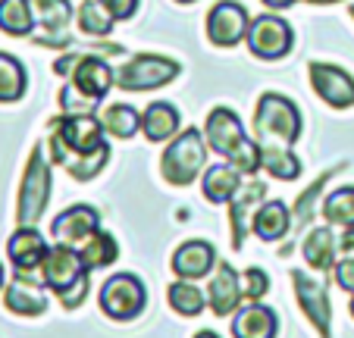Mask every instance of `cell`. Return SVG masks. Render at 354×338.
<instances>
[{
  "label": "cell",
  "instance_id": "6da1fadb",
  "mask_svg": "<svg viewBox=\"0 0 354 338\" xmlns=\"http://www.w3.org/2000/svg\"><path fill=\"white\" fill-rule=\"evenodd\" d=\"M50 157L57 166H66L73 179H94L110 157V147L104 141V122L94 113L60 116L50 129Z\"/></svg>",
  "mask_w": 354,
  "mask_h": 338
},
{
  "label": "cell",
  "instance_id": "7a4b0ae2",
  "mask_svg": "<svg viewBox=\"0 0 354 338\" xmlns=\"http://www.w3.org/2000/svg\"><path fill=\"white\" fill-rule=\"evenodd\" d=\"M204 138H207L210 147H214L216 153H223L239 173L254 176L257 169H261V144H254V141L248 138L239 116H235L232 110H226V106H216L207 116Z\"/></svg>",
  "mask_w": 354,
  "mask_h": 338
},
{
  "label": "cell",
  "instance_id": "3957f363",
  "mask_svg": "<svg viewBox=\"0 0 354 338\" xmlns=\"http://www.w3.org/2000/svg\"><path fill=\"white\" fill-rule=\"evenodd\" d=\"M41 279L50 292H57V298L63 301V307H79L85 301L88 292V266L82 260L79 247L57 245L47 251L44 263H41Z\"/></svg>",
  "mask_w": 354,
  "mask_h": 338
},
{
  "label": "cell",
  "instance_id": "277c9868",
  "mask_svg": "<svg viewBox=\"0 0 354 338\" xmlns=\"http://www.w3.org/2000/svg\"><path fill=\"white\" fill-rule=\"evenodd\" d=\"M254 135L261 144H273V147H292L301 135V113L282 94H263L257 104V116H254Z\"/></svg>",
  "mask_w": 354,
  "mask_h": 338
},
{
  "label": "cell",
  "instance_id": "5b68a950",
  "mask_svg": "<svg viewBox=\"0 0 354 338\" xmlns=\"http://www.w3.org/2000/svg\"><path fill=\"white\" fill-rule=\"evenodd\" d=\"M50 200V166L44 160V147L35 144L28 157L26 176L19 188V207H16V223L19 225H38Z\"/></svg>",
  "mask_w": 354,
  "mask_h": 338
},
{
  "label": "cell",
  "instance_id": "8992f818",
  "mask_svg": "<svg viewBox=\"0 0 354 338\" xmlns=\"http://www.w3.org/2000/svg\"><path fill=\"white\" fill-rule=\"evenodd\" d=\"M204 141L207 138H201L198 129H185V132L163 151L160 166H163V179H167L169 185L185 188L198 179L201 166H204V160H207V147H204Z\"/></svg>",
  "mask_w": 354,
  "mask_h": 338
},
{
  "label": "cell",
  "instance_id": "52a82bcc",
  "mask_svg": "<svg viewBox=\"0 0 354 338\" xmlns=\"http://www.w3.org/2000/svg\"><path fill=\"white\" fill-rule=\"evenodd\" d=\"M147 304V292L141 279L132 272H116L100 288V310L110 319H135Z\"/></svg>",
  "mask_w": 354,
  "mask_h": 338
},
{
  "label": "cell",
  "instance_id": "ba28073f",
  "mask_svg": "<svg viewBox=\"0 0 354 338\" xmlns=\"http://www.w3.org/2000/svg\"><path fill=\"white\" fill-rule=\"evenodd\" d=\"M179 75V66L167 57H151V53H138L126 66H120L116 73V85L122 91H132V94H141V91H151V88H160L167 82H173Z\"/></svg>",
  "mask_w": 354,
  "mask_h": 338
},
{
  "label": "cell",
  "instance_id": "9c48e42d",
  "mask_svg": "<svg viewBox=\"0 0 354 338\" xmlns=\"http://www.w3.org/2000/svg\"><path fill=\"white\" fill-rule=\"evenodd\" d=\"M248 47L257 53L261 60H279L292 50V28L279 16H257L248 26Z\"/></svg>",
  "mask_w": 354,
  "mask_h": 338
},
{
  "label": "cell",
  "instance_id": "30bf717a",
  "mask_svg": "<svg viewBox=\"0 0 354 338\" xmlns=\"http://www.w3.org/2000/svg\"><path fill=\"white\" fill-rule=\"evenodd\" d=\"M248 26H251L248 10L241 3H235V0H223L207 16V38L216 47H232L248 35Z\"/></svg>",
  "mask_w": 354,
  "mask_h": 338
},
{
  "label": "cell",
  "instance_id": "8fae6325",
  "mask_svg": "<svg viewBox=\"0 0 354 338\" xmlns=\"http://www.w3.org/2000/svg\"><path fill=\"white\" fill-rule=\"evenodd\" d=\"M57 245H66V247H82L94 232H100V213L88 204H75L69 210H63L60 216L54 219L50 225Z\"/></svg>",
  "mask_w": 354,
  "mask_h": 338
},
{
  "label": "cell",
  "instance_id": "7c38bea8",
  "mask_svg": "<svg viewBox=\"0 0 354 338\" xmlns=\"http://www.w3.org/2000/svg\"><path fill=\"white\" fill-rule=\"evenodd\" d=\"M292 282H295V294H298V304L304 310V317L317 326L323 338H329V317H333V307L326 298V282L320 279H310L308 272L292 270Z\"/></svg>",
  "mask_w": 354,
  "mask_h": 338
},
{
  "label": "cell",
  "instance_id": "4fadbf2b",
  "mask_svg": "<svg viewBox=\"0 0 354 338\" xmlns=\"http://www.w3.org/2000/svg\"><path fill=\"white\" fill-rule=\"evenodd\" d=\"M32 10H35V22H41V28H44V32L35 38L38 44H47V47L73 44V38H69V32H66L73 10H69L66 0H32Z\"/></svg>",
  "mask_w": 354,
  "mask_h": 338
},
{
  "label": "cell",
  "instance_id": "5bb4252c",
  "mask_svg": "<svg viewBox=\"0 0 354 338\" xmlns=\"http://www.w3.org/2000/svg\"><path fill=\"white\" fill-rule=\"evenodd\" d=\"M310 82L314 91L335 110H345L354 104V79L339 66H326V63H310Z\"/></svg>",
  "mask_w": 354,
  "mask_h": 338
},
{
  "label": "cell",
  "instance_id": "9a60e30c",
  "mask_svg": "<svg viewBox=\"0 0 354 338\" xmlns=\"http://www.w3.org/2000/svg\"><path fill=\"white\" fill-rule=\"evenodd\" d=\"M47 251H50V247H47V241L41 238V232L35 225H19L7 241V254H10V260H13L19 276H28L35 266L44 263Z\"/></svg>",
  "mask_w": 354,
  "mask_h": 338
},
{
  "label": "cell",
  "instance_id": "2e32d148",
  "mask_svg": "<svg viewBox=\"0 0 354 338\" xmlns=\"http://www.w3.org/2000/svg\"><path fill=\"white\" fill-rule=\"evenodd\" d=\"M113 82H116V73L100 57H79V63L73 69V85L82 94H88L91 100H97V104L107 97Z\"/></svg>",
  "mask_w": 354,
  "mask_h": 338
},
{
  "label": "cell",
  "instance_id": "e0dca14e",
  "mask_svg": "<svg viewBox=\"0 0 354 338\" xmlns=\"http://www.w3.org/2000/svg\"><path fill=\"white\" fill-rule=\"evenodd\" d=\"M214 260H216V254L207 241L192 238V241H185V245L176 247L173 266H169V270H173L179 279H188V282H192V279L207 276V272L214 270Z\"/></svg>",
  "mask_w": 354,
  "mask_h": 338
},
{
  "label": "cell",
  "instance_id": "ac0fdd59",
  "mask_svg": "<svg viewBox=\"0 0 354 338\" xmlns=\"http://www.w3.org/2000/svg\"><path fill=\"white\" fill-rule=\"evenodd\" d=\"M241 298H245V294H241V276L229 263H223L220 270H216L210 288H207L210 310H214L216 317H229V313L239 310V301Z\"/></svg>",
  "mask_w": 354,
  "mask_h": 338
},
{
  "label": "cell",
  "instance_id": "d6986e66",
  "mask_svg": "<svg viewBox=\"0 0 354 338\" xmlns=\"http://www.w3.org/2000/svg\"><path fill=\"white\" fill-rule=\"evenodd\" d=\"M276 332H279V317H276V310L257 304V301L241 307L232 319L235 338H276Z\"/></svg>",
  "mask_w": 354,
  "mask_h": 338
},
{
  "label": "cell",
  "instance_id": "ffe728a7",
  "mask_svg": "<svg viewBox=\"0 0 354 338\" xmlns=\"http://www.w3.org/2000/svg\"><path fill=\"white\" fill-rule=\"evenodd\" d=\"M3 304L16 317H41L47 310V298L38 292V285L28 282V276H16V282L3 292Z\"/></svg>",
  "mask_w": 354,
  "mask_h": 338
},
{
  "label": "cell",
  "instance_id": "44dd1931",
  "mask_svg": "<svg viewBox=\"0 0 354 338\" xmlns=\"http://www.w3.org/2000/svg\"><path fill=\"white\" fill-rule=\"evenodd\" d=\"M179 110H176L173 104H167V100H157V104H151L145 110V116H141V132H145L147 141H167L176 135V129H179Z\"/></svg>",
  "mask_w": 354,
  "mask_h": 338
},
{
  "label": "cell",
  "instance_id": "7402d4cb",
  "mask_svg": "<svg viewBox=\"0 0 354 338\" xmlns=\"http://www.w3.org/2000/svg\"><path fill=\"white\" fill-rule=\"evenodd\" d=\"M239 188H241V176L232 163L210 166L207 173H204V198L210 204H229L239 194Z\"/></svg>",
  "mask_w": 354,
  "mask_h": 338
},
{
  "label": "cell",
  "instance_id": "603a6c76",
  "mask_svg": "<svg viewBox=\"0 0 354 338\" xmlns=\"http://www.w3.org/2000/svg\"><path fill=\"white\" fill-rule=\"evenodd\" d=\"M263 194H267V188H263L261 182H251V185L239 188V194L229 200V216H232V245L235 247H241V241H245L248 210H251L257 200H263Z\"/></svg>",
  "mask_w": 354,
  "mask_h": 338
},
{
  "label": "cell",
  "instance_id": "cb8c5ba5",
  "mask_svg": "<svg viewBox=\"0 0 354 338\" xmlns=\"http://www.w3.org/2000/svg\"><path fill=\"white\" fill-rule=\"evenodd\" d=\"M35 28V10L32 0H0V32L26 38Z\"/></svg>",
  "mask_w": 354,
  "mask_h": 338
},
{
  "label": "cell",
  "instance_id": "d4e9b609",
  "mask_svg": "<svg viewBox=\"0 0 354 338\" xmlns=\"http://www.w3.org/2000/svg\"><path fill=\"white\" fill-rule=\"evenodd\" d=\"M288 232V210L282 200H267L254 213V235L261 241H279Z\"/></svg>",
  "mask_w": 354,
  "mask_h": 338
},
{
  "label": "cell",
  "instance_id": "484cf974",
  "mask_svg": "<svg viewBox=\"0 0 354 338\" xmlns=\"http://www.w3.org/2000/svg\"><path fill=\"white\" fill-rule=\"evenodd\" d=\"M304 260H308V266H314V270H329L335 260V251H339V241L333 238V232H329L326 225L323 229H314V232L304 238Z\"/></svg>",
  "mask_w": 354,
  "mask_h": 338
},
{
  "label": "cell",
  "instance_id": "4316f807",
  "mask_svg": "<svg viewBox=\"0 0 354 338\" xmlns=\"http://www.w3.org/2000/svg\"><path fill=\"white\" fill-rule=\"evenodd\" d=\"M261 166H267V173L282 182H292L301 176V160L295 153H288V147L261 144Z\"/></svg>",
  "mask_w": 354,
  "mask_h": 338
},
{
  "label": "cell",
  "instance_id": "83f0119b",
  "mask_svg": "<svg viewBox=\"0 0 354 338\" xmlns=\"http://www.w3.org/2000/svg\"><path fill=\"white\" fill-rule=\"evenodd\" d=\"M26 94V69L16 57L0 50V104H13Z\"/></svg>",
  "mask_w": 354,
  "mask_h": 338
},
{
  "label": "cell",
  "instance_id": "f1b7e54d",
  "mask_svg": "<svg viewBox=\"0 0 354 338\" xmlns=\"http://www.w3.org/2000/svg\"><path fill=\"white\" fill-rule=\"evenodd\" d=\"M79 254H82V260H85L88 270H100V266H110L116 257H120V247H116L113 235L94 232L91 238L79 247Z\"/></svg>",
  "mask_w": 354,
  "mask_h": 338
},
{
  "label": "cell",
  "instance_id": "f546056e",
  "mask_svg": "<svg viewBox=\"0 0 354 338\" xmlns=\"http://www.w3.org/2000/svg\"><path fill=\"white\" fill-rule=\"evenodd\" d=\"M167 301H169V307H173L176 313H182V317H198V313L204 310V304H207L204 292L194 288L188 279L185 282H173V285H169Z\"/></svg>",
  "mask_w": 354,
  "mask_h": 338
},
{
  "label": "cell",
  "instance_id": "4dcf8cb0",
  "mask_svg": "<svg viewBox=\"0 0 354 338\" xmlns=\"http://www.w3.org/2000/svg\"><path fill=\"white\" fill-rule=\"evenodd\" d=\"M113 16L104 10V3L100 0H85L79 7V28L85 35H91V38H107L110 32H113Z\"/></svg>",
  "mask_w": 354,
  "mask_h": 338
},
{
  "label": "cell",
  "instance_id": "1f68e13d",
  "mask_svg": "<svg viewBox=\"0 0 354 338\" xmlns=\"http://www.w3.org/2000/svg\"><path fill=\"white\" fill-rule=\"evenodd\" d=\"M100 122H104V129H107L110 135H116V138H132V135L141 129V116L126 104H113L107 113H104Z\"/></svg>",
  "mask_w": 354,
  "mask_h": 338
},
{
  "label": "cell",
  "instance_id": "d6a6232c",
  "mask_svg": "<svg viewBox=\"0 0 354 338\" xmlns=\"http://www.w3.org/2000/svg\"><path fill=\"white\" fill-rule=\"evenodd\" d=\"M323 213H326V219L333 225L351 229L354 225V188H339V191L329 194L326 204H323Z\"/></svg>",
  "mask_w": 354,
  "mask_h": 338
},
{
  "label": "cell",
  "instance_id": "836d02e7",
  "mask_svg": "<svg viewBox=\"0 0 354 338\" xmlns=\"http://www.w3.org/2000/svg\"><path fill=\"white\" fill-rule=\"evenodd\" d=\"M267 292H270V276L261 266H248V270L241 272V294L251 301H261Z\"/></svg>",
  "mask_w": 354,
  "mask_h": 338
},
{
  "label": "cell",
  "instance_id": "e575fe53",
  "mask_svg": "<svg viewBox=\"0 0 354 338\" xmlns=\"http://www.w3.org/2000/svg\"><path fill=\"white\" fill-rule=\"evenodd\" d=\"M60 104H63V110L66 113H94V106H97V100H91L88 94H82L75 85H66L60 91Z\"/></svg>",
  "mask_w": 354,
  "mask_h": 338
},
{
  "label": "cell",
  "instance_id": "d590c367",
  "mask_svg": "<svg viewBox=\"0 0 354 338\" xmlns=\"http://www.w3.org/2000/svg\"><path fill=\"white\" fill-rule=\"evenodd\" d=\"M333 173H335V169H329L326 176H320V179H317L314 185H310L308 191H304V200H298V207H295V219H298V225H304V223H308V219H310V204H314V200H317V194H320V188L326 185V179H329V176H333Z\"/></svg>",
  "mask_w": 354,
  "mask_h": 338
},
{
  "label": "cell",
  "instance_id": "8d00e7d4",
  "mask_svg": "<svg viewBox=\"0 0 354 338\" xmlns=\"http://www.w3.org/2000/svg\"><path fill=\"white\" fill-rule=\"evenodd\" d=\"M335 282L345 292H354V254H342V260L335 263Z\"/></svg>",
  "mask_w": 354,
  "mask_h": 338
},
{
  "label": "cell",
  "instance_id": "74e56055",
  "mask_svg": "<svg viewBox=\"0 0 354 338\" xmlns=\"http://www.w3.org/2000/svg\"><path fill=\"white\" fill-rule=\"evenodd\" d=\"M104 10H107L113 19H129V16L138 10V0H100Z\"/></svg>",
  "mask_w": 354,
  "mask_h": 338
},
{
  "label": "cell",
  "instance_id": "f35d334b",
  "mask_svg": "<svg viewBox=\"0 0 354 338\" xmlns=\"http://www.w3.org/2000/svg\"><path fill=\"white\" fill-rule=\"evenodd\" d=\"M339 247H342V254H354V225H351V229H345V235H342Z\"/></svg>",
  "mask_w": 354,
  "mask_h": 338
},
{
  "label": "cell",
  "instance_id": "ab89813d",
  "mask_svg": "<svg viewBox=\"0 0 354 338\" xmlns=\"http://www.w3.org/2000/svg\"><path fill=\"white\" fill-rule=\"evenodd\" d=\"M267 7H273V10H286V7H292L295 0H263Z\"/></svg>",
  "mask_w": 354,
  "mask_h": 338
},
{
  "label": "cell",
  "instance_id": "60d3db41",
  "mask_svg": "<svg viewBox=\"0 0 354 338\" xmlns=\"http://www.w3.org/2000/svg\"><path fill=\"white\" fill-rule=\"evenodd\" d=\"M194 338H220V335H214V332H198Z\"/></svg>",
  "mask_w": 354,
  "mask_h": 338
},
{
  "label": "cell",
  "instance_id": "b9f144b4",
  "mask_svg": "<svg viewBox=\"0 0 354 338\" xmlns=\"http://www.w3.org/2000/svg\"><path fill=\"white\" fill-rule=\"evenodd\" d=\"M0 288H3V266H0Z\"/></svg>",
  "mask_w": 354,
  "mask_h": 338
},
{
  "label": "cell",
  "instance_id": "7bdbcfd3",
  "mask_svg": "<svg viewBox=\"0 0 354 338\" xmlns=\"http://www.w3.org/2000/svg\"><path fill=\"white\" fill-rule=\"evenodd\" d=\"M351 317H354V298H351Z\"/></svg>",
  "mask_w": 354,
  "mask_h": 338
},
{
  "label": "cell",
  "instance_id": "ee69618b",
  "mask_svg": "<svg viewBox=\"0 0 354 338\" xmlns=\"http://www.w3.org/2000/svg\"><path fill=\"white\" fill-rule=\"evenodd\" d=\"M179 3H192V0H179Z\"/></svg>",
  "mask_w": 354,
  "mask_h": 338
},
{
  "label": "cell",
  "instance_id": "f6af8a7d",
  "mask_svg": "<svg viewBox=\"0 0 354 338\" xmlns=\"http://www.w3.org/2000/svg\"><path fill=\"white\" fill-rule=\"evenodd\" d=\"M351 16H354V7H351Z\"/></svg>",
  "mask_w": 354,
  "mask_h": 338
}]
</instances>
